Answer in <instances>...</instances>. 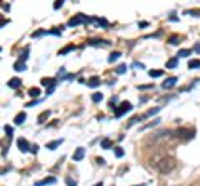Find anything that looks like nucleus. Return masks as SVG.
<instances>
[{
	"instance_id": "f257e3e1",
	"label": "nucleus",
	"mask_w": 200,
	"mask_h": 186,
	"mask_svg": "<svg viewBox=\"0 0 200 186\" xmlns=\"http://www.w3.org/2000/svg\"><path fill=\"white\" fill-rule=\"evenodd\" d=\"M175 165H177V163H175L174 158L165 156V158H162V160H158L157 163H155V168H157L158 173H162V174H168L170 171H174Z\"/></svg>"
},
{
	"instance_id": "f03ea898",
	"label": "nucleus",
	"mask_w": 200,
	"mask_h": 186,
	"mask_svg": "<svg viewBox=\"0 0 200 186\" xmlns=\"http://www.w3.org/2000/svg\"><path fill=\"white\" fill-rule=\"evenodd\" d=\"M130 110H132V103L130 102H122L117 108H115V116L120 118L124 113H127V111H130Z\"/></svg>"
},
{
	"instance_id": "7ed1b4c3",
	"label": "nucleus",
	"mask_w": 200,
	"mask_h": 186,
	"mask_svg": "<svg viewBox=\"0 0 200 186\" xmlns=\"http://www.w3.org/2000/svg\"><path fill=\"white\" fill-rule=\"evenodd\" d=\"M87 22H90V18L85 17L84 13H78V15H75L73 18L68 20V27H77V25H80V23H87Z\"/></svg>"
},
{
	"instance_id": "20e7f679",
	"label": "nucleus",
	"mask_w": 200,
	"mask_h": 186,
	"mask_svg": "<svg viewBox=\"0 0 200 186\" xmlns=\"http://www.w3.org/2000/svg\"><path fill=\"white\" fill-rule=\"evenodd\" d=\"M179 138H192V136L195 135V131L193 130H188V128H182V130H177L175 131Z\"/></svg>"
},
{
	"instance_id": "39448f33",
	"label": "nucleus",
	"mask_w": 200,
	"mask_h": 186,
	"mask_svg": "<svg viewBox=\"0 0 200 186\" xmlns=\"http://www.w3.org/2000/svg\"><path fill=\"white\" fill-rule=\"evenodd\" d=\"M17 145H18V150H20V151H23V153L30 151V146H32V145H29V141H27L25 138H20L17 141Z\"/></svg>"
},
{
	"instance_id": "423d86ee",
	"label": "nucleus",
	"mask_w": 200,
	"mask_h": 186,
	"mask_svg": "<svg viewBox=\"0 0 200 186\" xmlns=\"http://www.w3.org/2000/svg\"><path fill=\"white\" fill-rule=\"evenodd\" d=\"M84 156H85V148L78 146V148L75 150V153H73V161H82Z\"/></svg>"
},
{
	"instance_id": "0eeeda50",
	"label": "nucleus",
	"mask_w": 200,
	"mask_h": 186,
	"mask_svg": "<svg viewBox=\"0 0 200 186\" xmlns=\"http://www.w3.org/2000/svg\"><path fill=\"white\" fill-rule=\"evenodd\" d=\"M175 83H177V76H170V78H167V80L163 81V85H162V86L167 90V88H172V86H174Z\"/></svg>"
},
{
	"instance_id": "6e6552de",
	"label": "nucleus",
	"mask_w": 200,
	"mask_h": 186,
	"mask_svg": "<svg viewBox=\"0 0 200 186\" xmlns=\"http://www.w3.org/2000/svg\"><path fill=\"white\" fill-rule=\"evenodd\" d=\"M57 179L53 176H50V178H45V179H42V181H37L35 183V186H45V185H53Z\"/></svg>"
},
{
	"instance_id": "1a4fd4ad",
	"label": "nucleus",
	"mask_w": 200,
	"mask_h": 186,
	"mask_svg": "<svg viewBox=\"0 0 200 186\" xmlns=\"http://www.w3.org/2000/svg\"><path fill=\"white\" fill-rule=\"evenodd\" d=\"M62 143H64V140H62V138H60V140H55V141H50V143H47V148H48V150H57Z\"/></svg>"
},
{
	"instance_id": "9d476101",
	"label": "nucleus",
	"mask_w": 200,
	"mask_h": 186,
	"mask_svg": "<svg viewBox=\"0 0 200 186\" xmlns=\"http://www.w3.org/2000/svg\"><path fill=\"white\" fill-rule=\"evenodd\" d=\"M87 85H89L90 88H95V86H98V85H100V78H98V76H92V78L87 81Z\"/></svg>"
},
{
	"instance_id": "9b49d317",
	"label": "nucleus",
	"mask_w": 200,
	"mask_h": 186,
	"mask_svg": "<svg viewBox=\"0 0 200 186\" xmlns=\"http://www.w3.org/2000/svg\"><path fill=\"white\" fill-rule=\"evenodd\" d=\"M10 86V88H13V90H17V88H20V85H22V81L18 80V78H12V80L7 83Z\"/></svg>"
},
{
	"instance_id": "f8f14e48",
	"label": "nucleus",
	"mask_w": 200,
	"mask_h": 186,
	"mask_svg": "<svg viewBox=\"0 0 200 186\" xmlns=\"http://www.w3.org/2000/svg\"><path fill=\"white\" fill-rule=\"evenodd\" d=\"M40 83H42L43 86H48V88H50V86H53L57 81L53 80V78H42V80H40Z\"/></svg>"
},
{
	"instance_id": "ddd939ff",
	"label": "nucleus",
	"mask_w": 200,
	"mask_h": 186,
	"mask_svg": "<svg viewBox=\"0 0 200 186\" xmlns=\"http://www.w3.org/2000/svg\"><path fill=\"white\" fill-rule=\"evenodd\" d=\"M25 118H27V115L22 111V113H18L17 116H15V120H13V121H15V125H22V123L25 121Z\"/></svg>"
},
{
	"instance_id": "4468645a",
	"label": "nucleus",
	"mask_w": 200,
	"mask_h": 186,
	"mask_svg": "<svg viewBox=\"0 0 200 186\" xmlns=\"http://www.w3.org/2000/svg\"><path fill=\"white\" fill-rule=\"evenodd\" d=\"M50 116V111H42V113L38 115V118H37V121L38 123H45V120Z\"/></svg>"
},
{
	"instance_id": "2eb2a0df",
	"label": "nucleus",
	"mask_w": 200,
	"mask_h": 186,
	"mask_svg": "<svg viewBox=\"0 0 200 186\" xmlns=\"http://www.w3.org/2000/svg\"><path fill=\"white\" fill-rule=\"evenodd\" d=\"M120 52H114V53H110V57H108V63H114V62H117V60L120 58Z\"/></svg>"
},
{
	"instance_id": "dca6fc26",
	"label": "nucleus",
	"mask_w": 200,
	"mask_h": 186,
	"mask_svg": "<svg viewBox=\"0 0 200 186\" xmlns=\"http://www.w3.org/2000/svg\"><path fill=\"white\" fill-rule=\"evenodd\" d=\"M177 63H179V57H174V58H170L167 62V68H175Z\"/></svg>"
},
{
	"instance_id": "f3484780",
	"label": "nucleus",
	"mask_w": 200,
	"mask_h": 186,
	"mask_svg": "<svg viewBox=\"0 0 200 186\" xmlns=\"http://www.w3.org/2000/svg\"><path fill=\"white\" fill-rule=\"evenodd\" d=\"M72 50H75V45H67L65 48H62V50L59 52V55H67L68 52H72Z\"/></svg>"
},
{
	"instance_id": "a211bd4d",
	"label": "nucleus",
	"mask_w": 200,
	"mask_h": 186,
	"mask_svg": "<svg viewBox=\"0 0 200 186\" xmlns=\"http://www.w3.org/2000/svg\"><path fill=\"white\" fill-rule=\"evenodd\" d=\"M102 100H103V95H102V93L95 92L94 95H92V102H94V103H98V102H102Z\"/></svg>"
},
{
	"instance_id": "6ab92c4d",
	"label": "nucleus",
	"mask_w": 200,
	"mask_h": 186,
	"mask_svg": "<svg viewBox=\"0 0 200 186\" xmlns=\"http://www.w3.org/2000/svg\"><path fill=\"white\" fill-rule=\"evenodd\" d=\"M102 148H103V150L112 148V141H110L108 138H103V140H102Z\"/></svg>"
},
{
	"instance_id": "aec40b11",
	"label": "nucleus",
	"mask_w": 200,
	"mask_h": 186,
	"mask_svg": "<svg viewBox=\"0 0 200 186\" xmlns=\"http://www.w3.org/2000/svg\"><path fill=\"white\" fill-rule=\"evenodd\" d=\"M149 75L152 76V78H157V76H162V75H163V72H162V70H150Z\"/></svg>"
},
{
	"instance_id": "412c9836",
	"label": "nucleus",
	"mask_w": 200,
	"mask_h": 186,
	"mask_svg": "<svg viewBox=\"0 0 200 186\" xmlns=\"http://www.w3.org/2000/svg\"><path fill=\"white\" fill-rule=\"evenodd\" d=\"M29 95H30L32 98H37L38 95H40V90H38V88H30V90H29Z\"/></svg>"
},
{
	"instance_id": "4be33fe9",
	"label": "nucleus",
	"mask_w": 200,
	"mask_h": 186,
	"mask_svg": "<svg viewBox=\"0 0 200 186\" xmlns=\"http://www.w3.org/2000/svg\"><path fill=\"white\" fill-rule=\"evenodd\" d=\"M188 68H200V60H190L188 62Z\"/></svg>"
},
{
	"instance_id": "5701e85b",
	"label": "nucleus",
	"mask_w": 200,
	"mask_h": 186,
	"mask_svg": "<svg viewBox=\"0 0 200 186\" xmlns=\"http://www.w3.org/2000/svg\"><path fill=\"white\" fill-rule=\"evenodd\" d=\"M90 45H108V42L107 40H90Z\"/></svg>"
},
{
	"instance_id": "b1692460",
	"label": "nucleus",
	"mask_w": 200,
	"mask_h": 186,
	"mask_svg": "<svg viewBox=\"0 0 200 186\" xmlns=\"http://www.w3.org/2000/svg\"><path fill=\"white\" fill-rule=\"evenodd\" d=\"M13 70H17V72H23V70H25V63L17 62V63H15V67H13Z\"/></svg>"
},
{
	"instance_id": "393cba45",
	"label": "nucleus",
	"mask_w": 200,
	"mask_h": 186,
	"mask_svg": "<svg viewBox=\"0 0 200 186\" xmlns=\"http://www.w3.org/2000/svg\"><path fill=\"white\" fill-rule=\"evenodd\" d=\"M170 45H179V42H180V37L179 35H174V37H170Z\"/></svg>"
},
{
	"instance_id": "a878e982",
	"label": "nucleus",
	"mask_w": 200,
	"mask_h": 186,
	"mask_svg": "<svg viewBox=\"0 0 200 186\" xmlns=\"http://www.w3.org/2000/svg\"><path fill=\"white\" fill-rule=\"evenodd\" d=\"M29 58V48H25L23 50V53H22V57H20V60L18 62H22V63H25V60Z\"/></svg>"
},
{
	"instance_id": "bb28decb",
	"label": "nucleus",
	"mask_w": 200,
	"mask_h": 186,
	"mask_svg": "<svg viewBox=\"0 0 200 186\" xmlns=\"http://www.w3.org/2000/svg\"><path fill=\"white\" fill-rule=\"evenodd\" d=\"M158 123H160V120H153V123H149V125H145V126H142V130H147V128H152V126H157Z\"/></svg>"
},
{
	"instance_id": "cd10ccee",
	"label": "nucleus",
	"mask_w": 200,
	"mask_h": 186,
	"mask_svg": "<svg viewBox=\"0 0 200 186\" xmlns=\"http://www.w3.org/2000/svg\"><path fill=\"white\" fill-rule=\"evenodd\" d=\"M114 151H115V156H117V158H122V156H124V153H125L124 150L120 148V146H117V148H115Z\"/></svg>"
},
{
	"instance_id": "c85d7f7f",
	"label": "nucleus",
	"mask_w": 200,
	"mask_h": 186,
	"mask_svg": "<svg viewBox=\"0 0 200 186\" xmlns=\"http://www.w3.org/2000/svg\"><path fill=\"white\" fill-rule=\"evenodd\" d=\"M177 55H179V57H183V58H185V57L190 55V50H187V48H182V50H180L179 53H177Z\"/></svg>"
},
{
	"instance_id": "c756f323",
	"label": "nucleus",
	"mask_w": 200,
	"mask_h": 186,
	"mask_svg": "<svg viewBox=\"0 0 200 186\" xmlns=\"http://www.w3.org/2000/svg\"><path fill=\"white\" fill-rule=\"evenodd\" d=\"M142 118H144V116H133V118H132V120H130V121H128L127 128H130V126H132V125H135V123H137V121H138V120H142Z\"/></svg>"
},
{
	"instance_id": "7c9ffc66",
	"label": "nucleus",
	"mask_w": 200,
	"mask_h": 186,
	"mask_svg": "<svg viewBox=\"0 0 200 186\" xmlns=\"http://www.w3.org/2000/svg\"><path fill=\"white\" fill-rule=\"evenodd\" d=\"M160 111V108H153V110H149L147 113L144 115V118H147V116H152V115H155V113H158Z\"/></svg>"
},
{
	"instance_id": "2f4dec72",
	"label": "nucleus",
	"mask_w": 200,
	"mask_h": 186,
	"mask_svg": "<svg viewBox=\"0 0 200 186\" xmlns=\"http://www.w3.org/2000/svg\"><path fill=\"white\" fill-rule=\"evenodd\" d=\"M127 72V65H119V67H117V73H119V75H122V73H125Z\"/></svg>"
},
{
	"instance_id": "473e14b6",
	"label": "nucleus",
	"mask_w": 200,
	"mask_h": 186,
	"mask_svg": "<svg viewBox=\"0 0 200 186\" xmlns=\"http://www.w3.org/2000/svg\"><path fill=\"white\" fill-rule=\"evenodd\" d=\"M45 33H48L47 30H37V32L32 33V37H42V35H45Z\"/></svg>"
},
{
	"instance_id": "72a5a7b5",
	"label": "nucleus",
	"mask_w": 200,
	"mask_h": 186,
	"mask_svg": "<svg viewBox=\"0 0 200 186\" xmlns=\"http://www.w3.org/2000/svg\"><path fill=\"white\" fill-rule=\"evenodd\" d=\"M185 13H188V15H195V17H200V10L195 9V10H187Z\"/></svg>"
},
{
	"instance_id": "f704fd0d",
	"label": "nucleus",
	"mask_w": 200,
	"mask_h": 186,
	"mask_svg": "<svg viewBox=\"0 0 200 186\" xmlns=\"http://www.w3.org/2000/svg\"><path fill=\"white\" fill-rule=\"evenodd\" d=\"M65 183H67L68 186H77V181L72 179V178H65Z\"/></svg>"
},
{
	"instance_id": "c9c22d12",
	"label": "nucleus",
	"mask_w": 200,
	"mask_h": 186,
	"mask_svg": "<svg viewBox=\"0 0 200 186\" xmlns=\"http://www.w3.org/2000/svg\"><path fill=\"white\" fill-rule=\"evenodd\" d=\"M62 5H64V0H57L55 4H53V9L59 10V9H62Z\"/></svg>"
},
{
	"instance_id": "e433bc0d",
	"label": "nucleus",
	"mask_w": 200,
	"mask_h": 186,
	"mask_svg": "<svg viewBox=\"0 0 200 186\" xmlns=\"http://www.w3.org/2000/svg\"><path fill=\"white\" fill-rule=\"evenodd\" d=\"M4 130H5V133H7V135H9V136H12V126H7V125H5V128H4Z\"/></svg>"
},
{
	"instance_id": "4c0bfd02",
	"label": "nucleus",
	"mask_w": 200,
	"mask_h": 186,
	"mask_svg": "<svg viewBox=\"0 0 200 186\" xmlns=\"http://www.w3.org/2000/svg\"><path fill=\"white\" fill-rule=\"evenodd\" d=\"M37 151H38V146H37V145H32V146H30V153H34V155H35Z\"/></svg>"
},
{
	"instance_id": "58836bf2",
	"label": "nucleus",
	"mask_w": 200,
	"mask_h": 186,
	"mask_svg": "<svg viewBox=\"0 0 200 186\" xmlns=\"http://www.w3.org/2000/svg\"><path fill=\"white\" fill-rule=\"evenodd\" d=\"M117 102H119V98H117V97H112V100H110V105L114 106V105H115V103H117ZM114 108H115V106H114Z\"/></svg>"
},
{
	"instance_id": "ea45409f",
	"label": "nucleus",
	"mask_w": 200,
	"mask_h": 186,
	"mask_svg": "<svg viewBox=\"0 0 200 186\" xmlns=\"http://www.w3.org/2000/svg\"><path fill=\"white\" fill-rule=\"evenodd\" d=\"M138 27H142V28H144V27H149V22H140Z\"/></svg>"
},
{
	"instance_id": "a19ab883",
	"label": "nucleus",
	"mask_w": 200,
	"mask_h": 186,
	"mask_svg": "<svg viewBox=\"0 0 200 186\" xmlns=\"http://www.w3.org/2000/svg\"><path fill=\"white\" fill-rule=\"evenodd\" d=\"M97 163L98 165H105V160L103 158H97Z\"/></svg>"
},
{
	"instance_id": "79ce46f5",
	"label": "nucleus",
	"mask_w": 200,
	"mask_h": 186,
	"mask_svg": "<svg viewBox=\"0 0 200 186\" xmlns=\"http://www.w3.org/2000/svg\"><path fill=\"white\" fill-rule=\"evenodd\" d=\"M133 67H135V68H144V65L138 63V62H135V63H133Z\"/></svg>"
},
{
	"instance_id": "37998d69",
	"label": "nucleus",
	"mask_w": 200,
	"mask_h": 186,
	"mask_svg": "<svg viewBox=\"0 0 200 186\" xmlns=\"http://www.w3.org/2000/svg\"><path fill=\"white\" fill-rule=\"evenodd\" d=\"M195 50H197V52H199V53H200V43H197V45H195Z\"/></svg>"
},
{
	"instance_id": "c03bdc74",
	"label": "nucleus",
	"mask_w": 200,
	"mask_h": 186,
	"mask_svg": "<svg viewBox=\"0 0 200 186\" xmlns=\"http://www.w3.org/2000/svg\"><path fill=\"white\" fill-rule=\"evenodd\" d=\"M95 186H103V185H102V183H97V185H95Z\"/></svg>"
}]
</instances>
